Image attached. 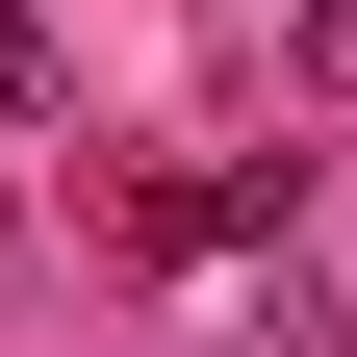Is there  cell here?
<instances>
[{"instance_id": "6da1fadb", "label": "cell", "mask_w": 357, "mask_h": 357, "mask_svg": "<svg viewBox=\"0 0 357 357\" xmlns=\"http://www.w3.org/2000/svg\"><path fill=\"white\" fill-rule=\"evenodd\" d=\"M128 230H153V255H230V230H281V178H255V153L230 178H128Z\"/></svg>"}, {"instance_id": "7a4b0ae2", "label": "cell", "mask_w": 357, "mask_h": 357, "mask_svg": "<svg viewBox=\"0 0 357 357\" xmlns=\"http://www.w3.org/2000/svg\"><path fill=\"white\" fill-rule=\"evenodd\" d=\"M230 357H357V332H332V306H306V281H281V306H255V332H230Z\"/></svg>"}, {"instance_id": "3957f363", "label": "cell", "mask_w": 357, "mask_h": 357, "mask_svg": "<svg viewBox=\"0 0 357 357\" xmlns=\"http://www.w3.org/2000/svg\"><path fill=\"white\" fill-rule=\"evenodd\" d=\"M0 102H52V0H0Z\"/></svg>"}, {"instance_id": "277c9868", "label": "cell", "mask_w": 357, "mask_h": 357, "mask_svg": "<svg viewBox=\"0 0 357 357\" xmlns=\"http://www.w3.org/2000/svg\"><path fill=\"white\" fill-rule=\"evenodd\" d=\"M306 77H332V102H357V0H306Z\"/></svg>"}, {"instance_id": "5b68a950", "label": "cell", "mask_w": 357, "mask_h": 357, "mask_svg": "<svg viewBox=\"0 0 357 357\" xmlns=\"http://www.w3.org/2000/svg\"><path fill=\"white\" fill-rule=\"evenodd\" d=\"M0 255H26V178H0Z\"/></svg>"}]
</instances>
